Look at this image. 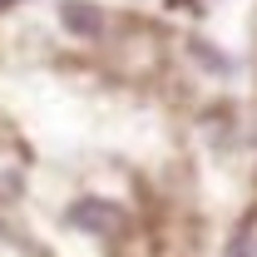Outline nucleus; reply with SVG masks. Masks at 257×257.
<instances>
[{
  "label": "nucleus",
  "mask_w": 257,
  "mask_h": 257,
  "mask_svg": "<svg viewBox=\"0 0 257 257\" xmlns=\"http://www.w3.org/2000/svg\"><path fill=\"white\" fill-rule=\"evenodd\" d=\"M69 223L94 227V232H109V227L119 223V213H114L109 203H99V198H84V203H74V208H69Z\"/></svg>",
  "instance_id": "f03ea898"
},
{
  "label": "nucleus",
  "mask_w": 257,
  "mask_h": 257,
  "mask_svg": "<svg viewBox=\"0 0 257 257\" xmlns=\"http://www.w3.org/2000/svg\"><path fill=\"white\" fill-rule=\"evenodd\" d=\"M227 257H252V232H237L227 242Z\"/></svg>",
  "instance_id": "7ed1b4c3"
},
{
  "label": "nucleus",
  "mask_w": 257,
  "mask_h": 257,
  "mask_svg": "<svg viewBox=\"0 0 257 257\" xmlns=\"http://www.w3.org/2000/svg\"><path fill=\"white\" fill-rule=\"evenodd\" d=\"M64 25H69V35H84V40H94V35H104V10H94V5H84V0H69L64 5Z\"/></svg>",
  "instance_id": "f257e3e1"
}]
</instances>
